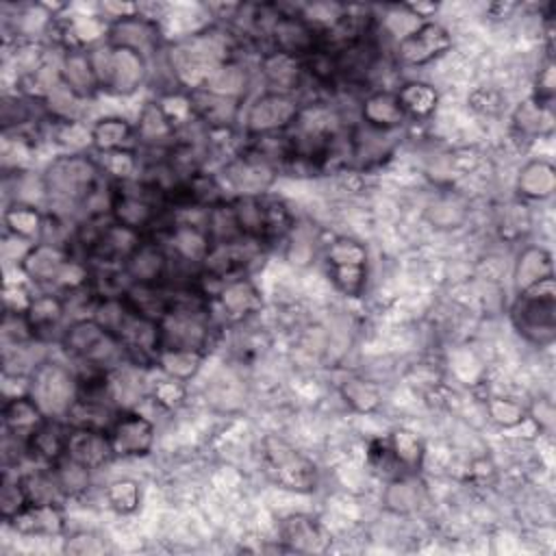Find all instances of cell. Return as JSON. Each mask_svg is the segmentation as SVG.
Wrapping results in <instances>:
<instances>
[{"instance_id":"obj_52","label":"cell","mask_w":556,"mask_h":556,"mask_svg":"<svg viewBox=\"0 0 556 556\" xmlns=\"http://www.w3.org/2000/svg\"><path fill=\"white\" fill-rule=\"evenodd\" d=\"M150 400L163 410H174L182 406V402L187 400V382L163 376L150 387Z\"/></svg>"},{"instance_id":"obj_54","label":"cell","mask_w":556,"mask_h":556,"mask_svg":"<svg viewBox=\"0 0 556 556\" xmlns=\"http://www.w3.org/2000/svg\"><path fill=\"white\" fill-rule=\"evenodd\" d=\"M554 72H556V63H554L552 52H547V56L543 59V63L536 72V78H534V93H532L534 100L552 104V100L556 96V76H554Z\"/></svg>"},{"instance_id":"obj_39","label":"cell","mask_w":556,"mask_h":556,"mask_svg":"<svg viewBox=\"0 0 556 556\" xmlns=\"http://www.w3.org/2000/svg\"><path fill=\"white\" fill-rule=\"evenodd\" d=\"M122 410L115 408L113 404L104 402H89V400H76L65 415V421L70 428H91V430H102L106 432L113 421L117 419Z\"/></svg>"},{"instance_id":"obj_28","label":"cell","mask_w":556,"mask_h":556,"mask_svg":"<svg viewBox=\"0 0 556 556\" xmlns=\"http://www.w3.org/2000/svg\"><path fill=\"white\" fill-rule=\"evenodd\" d=\"M24 315L30 324V330H33L35 339L37 341H48V339H52V334L56 330L63 334L61 324L67 315L65 300L56 291H43L39 295H33Z\"/></svg>"},{"instance_id":"obj_21","label":"cell","mask_w":556,"mask_h":556,"mask_svg":"<svg viewBox=\"0 0 556 556\" xmlns=\"http://www.w3.org/2000/svg\"><path fill=\"white\" fill-rule=\"evenodd\" d=\"M124 271L132 285H163L172 271V258L156 237H143L137 250L126 258Z\"/></svg>"},{"instance_id":"obj_40","label":"cell","mask_w":556,"mask_h":556,"mask_svg":"<svg viewBox=\"0 0 556 556\" xmlns=\"http://www.w3.org/2000/svg\"><path fill=\"white\" fill-rule=\"evenodd\" d=\"M248 83H250V76H248L245 65L232 56L213 70V74L204 83V89L219 93V96L241 100Z\"/></svg>"},{"instance_id":"obj_46","label":"cell","mask_w":556,"mask_h":556,"mask_svg":"<svg viewBox=\"0 0 556 556\" xmlns=\"http://www.w3.org/2000/svg\"><path fill=\"white\" fill-rule=\"evenodd\" d=\"M326 267L367 265V248L352 237H334L324 250Z\"/></svg>"},{"instance_id":"obj_55","label":"cell","mask_w":556,"mask_h":556,"mask_svg":"<svg viewBox=\"0 0 556 556\" xmlns=\"http://www.w3.org/2000/svg\"><path fill=\"white\" fill-rule=\"evenodd\" d=\"M530 226V215L526 211L523 204H510L506 211H504V217H502V235L515 239L519 235H523Z\"/></svg>"},{"instance_id":"obj_11","label":"cell","mask_w":556,"mask_h":556,"mask_svg":"<svg viewBox=\"0 0 556 556\" xmlns=\"http://www.w3.org/2000/svg\"><path fill=\"white\" fill-rule=\"evenodd\" d=\"M156 239L169 254L172 263L182 267H200V269L213 245L204 224L178 222L169 217H167V224L161 230H156Z\"/></svg>"},{"instance_id":"obj_18","label":"cell","mask_w":556,"mask_h":556,"mask_svg":"<svg viewBox=\"0 0 556 556\" xmlns=\"http://www.w3.org/2000/svg\"><path fill=\"white\" fill-rule=\"evenodd\" d=\"M195 122L208 132H226L235 126L241 113V100L213 93L204 87L187 91Z\"/></svg>"},{"instance_id":"obj_41","label":"cell","mask_w":556,"mask_h":556,"mask_svg":"<svg viewBox=\"0 0 556 556\" xmlns=\"http://www.w3.org/2000/svg\"><path fill=\"white\" fill-rule=\"evenodd\" d=\"M395 93H397V100H400L406 117H413V119L430 117L439 102L437 89L424 80H408Z\"/></svg>"},{"instance_id":"obj_24","label":"cell","mask_w":556,"mask_h":556,"mask_svg":"<svg viewBox=\"0 0 556 556\" xmlns=\"http://www.w3.org/2000/svg\"><path fill=\"white\" fill-rule=\"evenodd\" d=\"M261 74L269 87V91H280L295 96V91L302 87L306 72L304 63L298 56L276 52V50H265L258 61Z\"/></svg>"},{"instance_id":"obj_23","label":"cell","mask_w":556,"mask_h":556,"mask_svg":"<svg viewBox=\"0 0 556 556\" xmlns=\"http://www.w3.org/2000/svg\"><path fill=\"white\" fill-rule=\"evenodd\" d=\"M65 456L91 471L104 467L111 458H115L113 450H111L109 434L102 430H91V428H70L67 443H65Z\"/></svg>"},{"instance_id":"obj_43","label":"cell","mask_w":556,"mask_h":556,"mask_svg":"<svg viewBox=\"0 0 556 556\" xmlns=\"http://www.w3.org/2000/svg\"><path fill=\"white\" fill-rule=\"evenodd\" d=\"M389 454L395 465L406 471H417L424 463V441L408 428H395L389 434Z\"/></svg>"},{"instance_id":"obj_30","label":"cell","mask_w":556,"mask_h":556,"mask_svg":"<svg viewBox=\"0 0 556 556\" xmlns=\"http://www.w3.org/2000/svg\"><path fill=\"white\" fill-rule=\"evenodd\" d=\"M70 426L65 419L48 417L28 439V456L37 460L39 465L52 467L56 460L65 456V443H67Z\"/></svg>"},{"instance_id":"obj_44","label":"cell","mask_w":556,"mask_h":556,"mask_svg":"<svg viewBox=\"0 0 556 556\" xmlns=\"http://www.w3.org/2000/svg\"><path fill=\"white\" fill-rule=\"evenodd\" d=\"M339 393H341L343 402L356 413H374V410H378V406L382 402V393H380L378 384H374L361 376H348L339 384Z\"/></svg>"},{"instance_id":"obj_47","label":"cell","mask_w":556,"mask_h":556,"mask_svg":"<svg viewBox=\"0 0 556 556\" xmlns=\"http://www.w3.org/2000/svg\"><path fill=\"white\" fill-rule=\"evenodd\" d=\"M104 500L109 504V508H113L119 515H132L139 504H141V489L137 480L130 478H119L113 480L106 491H104Z\"/></svg>"},{"instance_id":"obj_31","label":"cell","mask_w":556,"mask_h":556,"mask_svg":"<svg viewBox=\"0 0 556 556\" xmlns=\"http://www.w3.org/2000/svg\"><path fill=\"white\" fill-rule=\"evenodd\" d=\"M89 139H91V148L98 154L113 152V150H135L137 146L135 124H130L126 117H119V115H106L96 119L89 126Z\"/></svg>"},{"instance_id":"obj_48","label":"cell","mask_w":556,"mask_h":556,"mask_svg":"<svg viewBox=\"0 0 556 556\" xmlns=\"http://www.w3.org/2000/svg\"><path fill=\"white\" fill-rule=\"evenodd\" d=\"M426 217L428 222L434 226V228H443V230H450V228H458L465 217H467V208L465 204L454 198V195H441L437 198L428 211H426Z\"/></svg>"},{"instance_id":"obj_13","label":"cell","mask_w":556,"mask_h":556,"mask_svg":"<svg viewBox=\"0 0 556 556\" xmlns=\"http://www.w3.org/2000/svg\"><path fill=\"white\" fill-rule=\"evenodd\" d=\"M106 43L132 50L150 63L163 50V30L159 26V20H152L150 15H143L139 11L137 15L109 24Z\"/></svg>"},{"instance_id":"obj_1","label":"cell","mask_w":556,"mask_h":556,"mask_svg":"<svg viewBox=\"0 0 556 556\" xmlns=\"http://www.w3.org/2000/svg\"><path fill=\"white\" fill-rule=\"evenodd\" d=\"M102 176L98 161L85 152H65L52 159L41 174L52 213L89 204L98 193Z\"/></svg>"},{"instance_id":"obj_33","label":"cell","mask_w":556,"mask_h":556,"mask_svg":"<svg viewBox=\"0 0 556 556\" xmlns=\"http://www.w3.org/2000/svg\"><path fill=\"white\" fill-rule=\"evenodd\" d=\"M517 195L523 200H547L556 189V167L545 159L528 161L515 180Z\"/></svg>"},{"instance_id":"obj_29","label":"cell","mask_w":556,"mask_h":556,"mask_svg":"<svg viewBox=\"0 0 556 556\" xmlns=\"http://www.w3.org/2000/svg\"><path fill=\"white\" fill-rule=\"evenodd\" d=\"M46 419V413L28 393L13 395L2 402V430L26 443Z\"/></svg>"},{"instance_id":"obj_2","label":"cell","mask_w":556,"mask_h":556,"mask_svg":"<svg viewBox=\"0 0 556 556\" xmlns=\"http://www.w3.org/2000/svg\"><path fill=\"white\" fill-rule=\"evenodd\" d=\"M167 198L141 178L113 182L109 189V215L141 235L154 228L161 230L167 224Z\"/></svg>"},{"instance_id":"obj_50","label":"cell","mask_w":556,"mask_h":556,"mask_svg":"<svg viewBox=\"0 0 556 556\" xmlns=\"http://www.w3.org/2000/svg\"><path fill=\"white\" fill-rule=\"evenodd\" d=\"M486 415L500 428H517L526 421L528 410L513 397H489L486 400Z\"/></svg>"},{"instance_id":"obj_45","label":"cell","mask_w":556,"mask_h":556,"mask_svg":"<svg viewBox=\"0 0 556 556\" xmlns=\"http://www.w3.org/2000/svg\"><path fill=\"white\" fill-rule=\"evenodd\" d=\"M102 174L111 176L113 182H126L137 180L141 176V156L135 150H113L102 152L100 159H96Z\"/></svg>"},{"instance_id":"obj_22","label":"cell","mask_w":556,"mask_h":556,"mask_svg":"<svg viewBox=\"0 0 556 556\" xmlns=\"http://www.w3.org/2000/svg\"><path fill=\"white\" fill-rule=\"evenodd\" d=\"M278 536L287 552L321 554L330 547V539L321 523L304 513L287 515L278 526Z\"/></svg>"},{"instance_id":"obj_42","label":"cell","mask_w":556,"mask_h":556,"mask_svg":"<svg viewBox=\"0 0 556 556\" xmlns=\"http://www.w3.org/2000/svg\"><path fill=\"white\" fill-rule=\"evenodd\" d=\"M206 354L195 350H178V348H163L156 358V367L163 376L189 382L202 367Z\"/></svg>"},{"instance_id":"obj_15","label":"cell","mask_w":556,"mask_h":556,"mask_svg":"<svg viewBox=\"0 0 556 556\" xmlns=\"http://www.w3.org/2000/svg\"><path fill=\"white\" fill-rule=\"evenodd\" d=\"M106 434L115 458H141L152 452L156 428L146 415L137 410H122Z\"/></svg>"},{"instance_id":"obj_26","label":"cell","mask_w":556,"mask_h":556,"mask_svg":"<svg viewBox=\"0 0 556 556\" xmlns=\"http://www.w3.org/2000/svg\"><path fill=\"white\" fill-rule=\"evenodd\" d=\"M22 536H61L65 532V517L56 504H26L15 517L7 521Z\"/></svg>"},{"instance_id":"obj_35","label":"cell","mask_w":556,"mask_h":556,"mask_svg":"<svg viewBox=\"0 0 556 556\" xmlns=\"http://www.w3.org/2000/svg\"><path fill=\"white\" fill-rule=\"evenodd\" d=\"M124 300L128 302V306L135 313L159 321L172 306V285L169 282H163V285H137L135 282L126 289Z\"/></svg>"},{"instance_id":"obj_51","label":"cell","mask_w":556,"mask_h":556,"mask_svg":"<svg viewBox=\"0 0 556 556\" xmlns=\"http://www.w3.org/2000/svg\"><path fill=\"white\" fill-rule=\"evenodd\" d=\"M26 504H30V502L26 497V491H24L20 473L9 476V471H4L2 482H0V515H2L4 523L11 517H15Z\"/></svg>"},{"instance_id":"obj_38","label":"cell","mask_w":556,"mask_h":556,"mask_svg":"<svg viewBox=\"0 0 556 556\" xmlns=\"http://www.w3.org/2000/svg\"><path fill=\"white\" fill-rule=\"evenodd\" d=\"M26 497L30 504H56L63 506V502L67 500V495L63 493L52 467L39 465L37 469L24 471L20 473Z\"/></svg>"},{"instance_id":"obj_27","label":"cell","mask_w":556,"mask_h":556,"mask_svg":"<svg viewBox=\"0 0 556 556\" xmlns=\"http://www.w3.org/2000/svg\"><path fill=\"white\" fill-rule=\"evenodd\" d=\"M361 119L365 126L382 132H395L408 117L395 91L376 89L361 100Z\"/></svg>"},{"instance_id":"obj_32","label":"cell","mask_w":556,"mask_h":556,"mask_svg":"<svg viewBox=\"0 0 556 556\" xmlns=\"http://www.w3.org/2000/svg\"><path fill=\"white\" fill-rule=\"evenodd\" d=\"M382 502L387 510L395 515L415 513L426 504V484L417 478L415 471H406L387 484Z\"/></svg>"},{"instance_id":"obj_12","label":"cell","mask_w":556,"mask_h":556,"mask_svg":"<svg viewBox=\"0 0 556 556\" xmlns=\"http://www.w3.org/2000/svg\"><path fill=\"white\" fill-rule=\"evenodd\" d=\"M276 7H278V15L267 35V43H269L267 50L304 59L321 46L319 33L302 17L300 7L295 9H289L285 4H276Z\"/></svg>"},{"instance_id":"obj_14","label":"cell","mask_w":556,"mask_h":556,"mask_svg":"<svg viewBox=\"0 0 556 556\" xmlns=\"http://www.w3.org/2000/svg\"><path fill=\"white\" fill-rule=\"evenodd\" d=\"M452 48V35L439 22H419L410 33L397 39L395 59L402 65L415 67L434 61Z\"/></svg>"},{"instance_id":"obj_49","label":"cell","mask_w":556,"mask_h":556,"mask_svg":"<svg viewBox=\"0 0 556 556\" xmlns=\"http://www.w3.org/2000/svg\"><path fill=\"white\" fill-rule=\"evenodd\" d=\"M52 471H54V476H56V480H59V484H61V489L67 497H76L83 491H87V486H89L91 469L78 465L76 460H72L67 456L56 460L52 465Z\"/></svg>"},{"instance_id":"obj_36","label":"cell","mask_w":556,"mask_h":556,"mask_svg":"<svg viewBox=\"0 0 556 556\" xmlns=\"http://www.w3.org/2000/svg\"><path fill=\"white\" fill-rule=\"evenodd\" d=\"M2 222H4V228L9 235L22 237L30 243H37L43 237L46 215L39 211L37 204L11 202L2 213Z\"/></svg>"},{"instance_id":"obj_37","label":"cell","mask_w":556,"mask_h":556,"mask_svg":"<svg viewBox=\"0 0 556 556\" xmlns=\"http://www.w3.org/2000/svg\"><path fill=\"white\" fill-rule=\"evenodd\" d=\"M513 128L517 130V135L526 139L549 135L554 128L552 104L539 102L534 98H528L526 102L517 104V109L513 111Z\"/></svg>"},{"instance_id":"obj_34","label":"cell","mask_w":556,"mask_h":556,"mask_svg":"<svg viewBox=\"0 0 556 556\" xmlns=\"http://www.w3.org/2000/svg\"><path fill=\"white\" fill-rule=\"evenodd\" d=\"M549 276H554V263H552L549 250H545L543 245H528L517 254L515 269H513V280L517 291H523Z\"/></svg>"},{"instance_id":"obj_8","label":"cell","mask_w":556,"mask_h":556,"mask_svg":"<svg viewBox=\"0 0 556 556\" xmlns=\"http://www.w3.org/2000/svg\"><path fill=\"white\" fill-rule=\"evenodd\" d=\"M28 395L39 404L46 417L65 419L72 404L78 400L76 374L56 361H41L28 376Z\"/></svg>"},{"instance_id":"obj_57","label":"cell","mask_w":556,"mask_h":556,"mask_svg":"<svg viewBox=\"0 0 556 556\" xmlns=\"http://www.w3.org/2000/svg\"><path fill=\"white\" fill-rule=\"evenodd\" d=\"M65 552H70V554H100V552H104V543H102V539H98L93 534L80 532V534H74L72 539L65 541Z\"/></svg>"},{"instance_id":"obj_16","label":"cell","mask_w":556,"mask_h":556,"mask_svg":"<svg viewBox=\"0 0 556 556\" xmlns=\"http://www.w3.org/2000/svg\"><path fill=\"white\" fill-rule=\"evenodd\" d=\"M117 341L122 343L126 358L137 367H152L156 365L161 352V334L159 321L143 317L130 308L126 319L115 330Z\"/></svg>"},{"instance_id":"obj_9","label":"cell","mask_w":556,"mask_h":556,"mask_svg":"<svg viewBox=\"0 0 556 556\" xmlns=\"http://www.w3.org/2000/svg\"><path fill=\"white\" fill-rule=\"evenodd\" d=\"M263 467L271 482L280 489L308 493L317 486L315 465L278 437H267L263 441Z\"/></svg>"},{"instance_id":"obj_7","label":"cell","mask_w":556,"mask_h":556,"mask_svg":"<svg viewBox=\"0 0 556 556\" xmlns=\"http://www.w3.org/2000/svg\"><path fill=\"white\" fill-rule=\"evenodd\" d=\"M278 172L280 169L276 163L265 159L254 148L245 146L241 152L228 159L215 176L222 189L226 191L228 200H232L248 195H265V191L274 185Z\"/></svg>"},{"instance_id":"obj_3","label":"cell","mask_w":556,"mask_h":556,"mask_svg":"<svg viewBox=\"0 0 556 556\" xmlns=\"http://www.w3.org/2000/svg\"><path fill=\"white\" fill-rule=\"evenodd\" d=\"M513 328L536 348H547L556 339V285L554 276L517 291L510 306Z\"/></svg>"},{"instance_id":"obj_5","label":"cell","mask_w":556,"mask_h":556,"mask_svg":"<svg viewBox=\"0 0 556 556\" xmlns=\"http://www.w3.org/2000/svg\"><path fill=\"white\" fill-rule=\"evenodd\" d=\"M89 56L100 91H109L113 96H130L148 78V61L132 50L115 48L104 41L89 48Z\"/></svg>"},{"instance_id":"obj_56","label":"cell","mask_w":556,"mask_h":556,"mask_svg":"<svg viewBox=\"0 0 556 556\" xmlns=\"http://www.w3.org/2000/svg\"><path fill=\"white\" fill-rule=\"evenodd\" d=\"M98 9H100V17H102L106 24H113V22H119V20H126V17L139 13V4H135V2H113V0H104V2L98 4Z\"/></svg>"},{"instance_id":"obj_10","label":"cell","mask_w":556,"mask_h":556,"mask_svg":"<svg viewBox=\"0 0 556 556\" xmlns=\"http://www.w3.org/2000/svg\"><path fill=\"white\" fill-rule=\"evenodd\" d=\"M302 102L295 96L280 91H263L252 100L245 111L243 128L248 137H267L280 135L291 128L300 113Z\"/></svg>"},{"instance_id":"obj_4","label":"cell","mask_w":556,"mask_h":556,"mask_svg":"<svg viewBox=\"0 0 556 556\" xmlns=\"http://www.w3.org/2000/svg\"><path fill=\"white\" fill-rule=\"evenodd\" d=\"M61 345L67 356L83 367H98L111 371L128 361L117 337L100 326L93 317H80L70 321L63 328Z\"/></svg>"},{"instance_id":"obj_17","label":"cell","mask_w":556,"mask_h":556,"mask_svg":"<svg viewBox=\"0 0 556 556\" xmlns=\"http://www.w3.org/2000/svg\"><path fill=\"white\" fill-rule=\"evenodd\" d=\"M211 302L228 324H241L261 311L263 298L256 285L248 276H235L224 280L213 293Z\"/></svg>"},{"instance_id":"obj_53","label":"cell","mask_w":556,"mask_h":556,"mask_svg":"<svg viewBox=\"0 0 556 556\" xmlns=\"http://www.w3.org/2000/svg\"><path fill=\"white\" fill-rule=\"evenodd\" d=\"M0 332H2V348H17V345L37 341L33 330H30V324H28L26 315L15 313V311H4Z\"/></svg>"},{"instance_id":"obj_25","label":"cell","mask_w":556,"mask_h":556,"mask_svg":"<svg viewBox=\"0 0 556 556\" xmlns=\"http://www.w3.org/2000/svg\"><path fill=\"white\" fill-rule=\"evenodd\" d=\"M59 78L78 100H89L100 91L89 48L65 50L59 61Z\"/></svg>"},{"instance_id":"obj_19","label":"cell","mask_w":556,"mask_h":556,"mask_svg":"<svg viewBox=\"0 0 556 556\" xmlns=\"http://www.w3.org/2000/svg\"><path fill=\"white\" fill-rule=\"evenodd\" d=\"M137 146L150 154H165L178 139V126L167 117L159 100L146 102L135 122Z\"/></svg>"},{"instance_id":"obj_6","label":"cell","mask_w":556,"mask_h":556,"mask_svg":"<svg viewBox=\"0 0 556 556\" xmlns=\"http://www.w3.org/2000/svg\"><path fill=\"white\" fill-rule=\"evenodd\" d=\"M237 226L243 237L274 243L285 239L293 228V217L282 200L267 195H248L230 200Z\"/></svg>"},{"instance_id":"obj_20","label":"cell","mask_w":556,"mask_h":556,"mask_svg":"<svg viewBox=\"0 0 556 556\" xmlns=\"http://www.w3.org/2000/svg\"><path fill=\"white\" fill-rule=\"evenodd\" d=\"M70 261H72V252L67 245L37 241L24 254L20 263V271L39 287H54Z\"/></svg>"}]
</instances>
